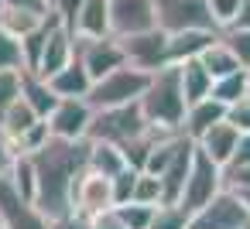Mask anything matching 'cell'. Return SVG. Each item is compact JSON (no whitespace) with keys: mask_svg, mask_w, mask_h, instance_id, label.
<instances>
[{"mask_svg":"<svg viewBox=\"0 0 250 229\" xmlns=\"http://www.w3.org/2000/svg\"><path fill=\"white\" fill-rule=\"evenodd\" d=\"M31 161H35V178H38L35 205L48 219L72 212V188H76V178L89 164V140L86 137L83 140L48 137L38 151H31Z\"/></svg>","mask_w":250,"mask_h":229,"instance_id":"6da1fadb","label":"cell"},{"mask_svg":"<svg viewBox=\"0 0 250 229\" xmlns=\"http://www.w3.org/2000/svg\"><path fill=\"white\" fill-rule=\"evenodd\" d=\"M141 110H144L147 123H154L161 130H182L188 103H185V93H182L178 62H168L151 76V86L141 96Z\"/></svg>","mask_w":250,"mask_h":229,"instance_id":"7a4b0ae2","label":"cell"},{"mask_svg":"<svg viewBox=\"0 0 250 229\" xmlns=\"http://www.w3.org/2000/svg\"><path fill=\"white\" fill-rule=\"evenodd\" d=\"M151 76H154V72H144V69H137V65H130V62H127V65L113 69L110 76L96 79V82L89 86L86 103H89L93 110H106V106L137 103V99L144 96V89L151 86Z\"/></svg>","mask_w":250,"mask_h":229,"instance_id":"3957f363","label":"cell"},{"mask_svg":"<svg viewBox=\"0 0 250 229\" xmlns=\"http://www.w3.org/2000/svg\"><path fill=\"white\" fill-rule=\"evenodd\" d=\"M147 116L137 103H124V106H106V110H93V123H89V140H113V144H130L134 137H141L147 130Z\"/></svg>","mask_w":250,"mask_h":229,"instance_id":"277c9868","label":"cell"},{"mask_svg":"<svg viewBox=\"0 0 250 229\" xmlns=\"http://www.w3.org/2000/svg\"><path fill=\"white\" fill-rule=\"evenodd\" d=\"M0 229H48V215L35 205V198L21 195L11 171H0Z\"/></svg>","mask_w":250,"mask_h":229,"instance_id":"5b68a950","label":"cell"},{"mask_svg":"<svg viewBox=\"0 0 250 229\" xmlns=\"http://www.w3.org/2000/svg\"><path fill=\"white\" fill-rule=\"evenodd\" d=\"M219 191H223V164H216V161L195 144L192 171H188V181H185V191H182L178 205L188 209V212H199V209H202L206 202H212Z\"/></svg>","mask_w":250,"mask_h":229,"instance_id":"8992f818","label":"cell"},{"mask_svg":"<svg viewBox=\"0 0 250 229\" xmlns=\"http://www.w3.org/2000/svg\"><path fill=\"white\" fill-rule=\"evenodd\" d=\"M154 14H158V28L168 31V35L188 31V28L219 31L206 0H154Z\"/></svg>","mask_w":250,"mask_h":229,"instance_id":"52a82bcc","label":"cell"},{"mask_svg":"<svg viewBox=\"0 0 250 229\" xmlns=\"http://www.w3.org/2000/svg\"><path fill=\"white\" fill-rule=\"evenodd\" d=\"M247 226H250V209L229 188H223L212 202H206L188 219V229H247Z\"/></svg>","mask_w":250,"mask_h":229,"instance_id":"ba28073f","label":"cell"},{"mask_svg":"<svg viewBox=\"0 0 250 229\" xmlns=\"http://www.w3.org/2000/svg\"><path fill=\"white\" fill-rule=\"evenodd\" d=\"M76 58L86 65L89 79H103L110 76L113 69L127 65V52H124V41L117 35H106V38H76Z\"/></svg>","mask_w":250,"mask_h":229,"instance_id":"9c48e42d","label":"cell"},{"mask_svg":"<svg viewBox=\"0 0 250 229\" xmlns=\"http://www.w3.org/2000/svg\"><path fill=\"white\" fill-rule=\"evenodd\" d=\"M106 209H117V198H113V178L93 171L86 164V171L76 178V188H72V212H83V215H100Z\"/></svg>","mask_w":250,"mask_h":229,"instance_id":"30bf717a","label":"cell"},{"mask_svg":"<svg viewBox=\"0 0 250 229\" xmlns=\"http://www.w3.org/2000/svg\"><path fill=\"white\" fill-rule=\"evenodd\" d=\"M72 58H76V35L52 14V18H48V28H45V45H42V55H38L35 72H38L42 79H48V76H55L59 69H65Z\"/></svg>","mask_w":250,"mask_h":229,"instance_id":"8fae6325","label":"cell"},{"mask_svg":"<svg viewBox=\"0 0 250 229\" xmlns=\"http://www.w3.org/2000/svg\"><path fill=\"white\" fill-rule=\"evenodd\" d=\"M158 28L154 0H110V35L130 38Z\"/></svg>","mask_w":250,"mask_h":229,"instance_id":"7c38bea8","label":"cell"},{"mask_svg":"<svg viewBox=\"0 0 250 229\" xmlns=\"http://www.w3.org/2000/svg\"><path fill=\"white\" fill-rule=\"evenodd\" d=\"M120 41H124L127 62L137 65V69H144V72H158L161 65H168V31L151 28V31H141V35L120 38Z\"/></svg>","mask_w":250,"mask_h":229,"instance_id":"4fadbf2b","label":"cell"},{"mask_svg":"<svg viewBox=\"0 0 250 229\" xmlns=\"http://www.w3.org/2000/svg\"><path fill=\"white\" fill-rule=\"evenodd\" d=\"M89 123H93V106L86 99H79V96L59 99V106L48 116L52 137H65V140H83L89 134Z\"/></svg>","mask_w":250,"mask_h":229,"instance_id":"5bb4252c","label":"cell"},{"mask_svg":"<svg viewBox=\"0 0 250 229\" xmlns=\"http://www.w3.org/2000/svg\"><path fill=\"white\" fill-rule=\"evenodd\" d=\"M226 120V103H219L216 96H206L199 103H188L185 110V123H182V134H188L192 140H199L212 123Z\"/></svg>","mask_w":250,"mask_h":229,"instance_id":"9a60e30c","label":"cell"},{"mask_svg":"<svg viewBox=\"0 0 250 229\" xmlns=\"http://www.w3.org/2000/svg\"><path fill=\"white\" fill-rule=\"evenodd\" d=\"M236 140H240V130H236L229 120H219V123H212L195 144H199L216 164H226V161L233 157V151H236Z\"/></svg>","mask_w":250,"mask_h":229,"instance_id":"2e32d148","label":"cell"},{"mask_svg":"<svg viewBox=\"0 0 250 229\" xmlns=\"http://www.w3.org/2000/svg\"><path fill=\"white\" fill-rule=\"evenodd\" d=\"M72 35L76 38H106L110 35V0H83Z\"/></svg>","mask_w":250,"mask_h":229,"instance_id":"e0dca14e","label":"cell"},{"mask_svg":"<svg viewBox=\"0 0 250 229\" xmlns=\"http://www.w3.org/2000/svg\"><path fill=\"white\" fill-rule=\"evenodd\" d=\"M219 31H202V28H188V31H175L168 35V62H185V58H199L206 52L209 41H216Z\"/></svg>","mask_w":250,"mask_h":229,"instance_id":"ac0fdd59","label":"cell"},{"mask_svg":"<svg viewBox=\"0 0 250 229\" xmlns=\"http://www.w3.org/2000/svg\"><path fill=\"white\" fill-rule=\"evenodd\" d=\"M48 86H52V93H55L59 99H65V96H79V99H86L93 79H89L86 65H83L79 58H72L65 69H59L55 76H48Z\"/></svg>","mask_w":250,"mask_h":229,"instance_id":"d6986e66","label":"cell"},{"mask_svg":"<svg viewBox=\"0 0 250 229\" xmlns=\"http://www.w3.org/2000/svg\"><path fill=\"white\" fill-rule=\"evenodd\" d=\"M21 96L35 106V113H38L42 120H48V116H52V110L59 106V96L52 93L48 79H42V76H38V72H31V69H24V72H21Z\"/></svg>","mask_w":250,"mask_h":229,"instance_id":"ffe728a7","label":"cell"},{"mask_svg":"<svg viewBox=\"0 0 250 229\" xmlns=\"http://www.w3.org/2000/svg\"><path fill=\"white\" fill-rule=\"evenodd\" d=\"M42 116L35 113V106L24 99V96H18L11 106H7V113L0 116V130H4V137H7V144H14L18 137H24L35 123H38Z\"/></svg>","mask_w":250,"mask_h":229,"instance_id":"44dd1931","label":"cell"},{"mask_svg":"<svg viewBox=\"0 0 250 229\" xmlns=\"http://www.w3.org/2000/svg\"><path fill=\"white\" fill-rule=\"evenodd\" d=\"M86 140H89V137H86ZM89 168L100 171V174H106V178H113L117 171L127 168V154H124V147L113 144V140H89Z\"/></svg>","mask_w":250,"mask_h":229,"instance_id":"7402d4cb","label":"cell"},{"mask_svg":"<svg viewBox=\"0 0 250 229\" xmlns=\"http://www.w3.org/2000/svg\"><path fill=\"white\" fill-rule=\"evenodd\" d=\"M178 69H182V93H185V103H199V99H206L209 89H212V76H209V69H206L199 58H185V62H178Z\"/></svg>","mask_w":250,"mask_h":229,"instance_id":"603a6c76","label":"cell"},{"mask_svg":"<svg viewBox=\"0 0 250 229\" xmlns=\"http://www.w3.org/2000/svg\"><path fill=\"white\" fill-rule=\"evenodd\" d=\"M199 62L209 69V76H212V79H223V76H233V72H240V69H243V65H240V58L229 52V45H226L223 38L209 41V45H206V52L199 55Z\"/></svg>","mask_w":250,"mask_h":229,"instance_id":"cb8c5ba5","label":"cell"},{"mask_svg":"<svg viewBox=\"0 0 250 229\" xmlns=\"http://www.w3.org/2000/svg\"><path fill=\"white\" fill-rule=\"evenodd\" d=\"M250 93V69H240V72H233V76H223V79H212V89H209V96H216L219 103H236L240 96H247Z\"/></svg>","mask_w":250,"mask_h":229,"instance_id":"d4e9b609","label":"cell"},{"mask_svg":"<svg viewBox=\"0 0 250 229\" xmlns=\"http://www.w3.org/2000/svg\"><path fill=\"white\" fill-rule=\"evenodd\" d=\"M48 18L42 14H31V11H18V7H4V14H0V28L11 31L14 38H28L31 31H38Z\"/></svg>","mask_w":250,"mask_h":229,"instance_id":"484cf974","label":"cell"},{"mask_svg":"<svg viewBox=\"0 0 250 229\" xmlns=\"http://www.w3.org/2000/svg\"><path fill=\"white\" fill-rule=\"evenodd\" d=\"M188 219H192V212L182 209L178 202H161V205L154 209L147 229H188Z\"/></svg>","mask_w":250,"mask_h":229,"instance_id":"4316f807","label":"cell"},{"mask_svg":"<svg viewBox=\"0 0 250 229\" xmlns=\"http://www.w3.org/2000/svg\"><path fill=\"white\" fill-rule=\"evenodd\" d=\"M134 202H144V205H161V202H165V185H161V174L141 171V174H137V185H134Z\"/></svg>","mask_w":250,"mask_h":229,"instance_id":"83f0119b","label":"cell"},{"mask_svg":"<svg viewBox=\"0 0 250 229\" xmlns=\"http://www.w3.org/2000/svg\"><path fill=\"white\" fill-rule=\"evenodd\" d=\"M154 209H158V205H144V202H134V198H130V202L117 205V215L127 222V229H147Z\"/></svg>","mask_w":250,"mask_h":229,"instance_id":"f1b7e54d","label":"cell"},{"mask_svg":"<svg viewBox=\"0 0 250 229\" xmlns=\"http://www.w3.org/2000/svg\"><path fill=\"white\" fill-rule=\"evenodd\" d=\"M0 69H24V48L21 38L0 28Z\"/></svg>","mask_w":250,"mask_h":229,"instance_id":"f546056e","label":"cell"},{"mask_svg":"<svg viewBox=\"0 0 250 229\" xmlns=\"http://www.w3.org/2000/svg\"><path fill=\"white\" fill-rule=\"evenodd\" d=\"M219 38L229 45V52L240 58V65L250 69V28H226V31H219Z\"/></svg>","mask_w":250,"mask_h":229,"instance_id":"4dcf8cb0","label":"cell"},{"mask_svg":"<svg viewBox=\"0 0 250 229\" xmlns=\"http://www.w3.org/2000/svg\"><path fill=\"white\" fill-rule=\"evenodd\" d=\"M21 72L24 69H0V116L21 96Z\"/></svg>","mask_w":250,"mask_h":229,"instance_id":"1f68e13d","label":"cell"},{"mask_svg":"<svg viewBox=\"0 0 250 229\" xmlns=\"http://www.w3.org/2000/svg\"><path fill=\"white\" fill-rule=\"evenodd\" d=\"M137 174H141V168H124V171H117L113 174V198H117V205H124V202H130L134 198V185H137Z\"/></svg>","mask_w":250,"mask_h":229,"instance_id":"d6a6232c","label":"cell"},{"mask_svg":"<svg viewBox=\"0 0 250 229\" xmlns=\"http://www.w3.org/2000/svg\"><path fill=\"white\" fill-rule=\"evenodd\" d=\"M226 120H229L240 134H247V130H250V93H247V96H240L236 103H229V106H226Z\"/></svg>","mask_w":250,"mask_h":229,"instance_id":"836d02e7","label":"cell"},{"mask_svg":"<svg viewBox=\"0 0 250 229\" xmlns=\"http://www.w3.org/2000/svg\"><path fill=\"white\" fill-rule=\"evenodd\" d=\"M250 185V164H226L223 168V188L236 191V188H247Z\"/></svg>","mask_w":250,"mask_h":229,"instance_id":"e575fe53","label":"cell"},{"mask_svg":"<svg viewBox=\"0 0 250 229\" xmlns=\"http://www.w3.org/2000/svg\"><path fill=\"white\" fill-rule=\"evenodd\" d=\"M209 4V11H212V18H216V24H219V31L236 18V11H240V0H206Z\"/></svg>","mask_w":250,"mask_h":229,"instance_id":"d590c367","label":"cell"},{"mask_svg":"<svg viewBox=\"0 0 250 229\" xmlns=\"http://www.w3.org/2000/svg\"><path fill=\"white\" fill-rule=\"evenodd\" d=\"M79 7H83V0H52V14L72 31L76 28V18H79Z\"/></svg>","mask_w":250,"mask_h":229,"instance_id":"8d00e7d4","label":"cell"},{"mask_svg":"<svg viewBox=\"0 0 250 229\" xmlns=\"http://www.w3.org/2000/svg\"><path fill=\"white\" fill-rule=\"evenodd\" d=\"M48 229H96V226H93V219L83 215V212H65V215H59V219H48Z\"/></svg>","mask_w":250,"mask_h":229,"instance_id":"74e56055","label":"cell"},{"mask_svg":"<svg viewBox=\"0 0 250 229\" xmlns=\"http://www.w3.org/2000/svg\"><path fill=\"white\" fill-rule=\"evenodd\" d=\"M4 7H18V11H31V14L52 18V0H4Z\"/></svg>","mask_w":250,"mask_h":229,"instance_id":"f35d334b","label":"cell"},{"mask_svg":"<svg viewBox=\"0 0 250 229\" xmlns=\"http://www.w3.org/2000/svg\"><path fill=\"white\" fill-rule=\"evenodd\" d=\"M93 226H96V229H127V222L117 215V209H106V212L93 215Z\"/></svg>","mask_w":250,"mask_h":229,"instance_id":"ab89813d","label":"cell"},{"mask_svg":"<svg viewBox=\"0 0 250 229\" xmlns=\"http://www.w3.org/2000/svg\"><path fill=\"white\" fill-rule=\"evenodd\" d=\"M226 164H250V130H247V134H240L236 151H233V157H229ZM226 164H223V168H226Z\"/></svg>","mask_w":250,"mask_h":229,"instance_id":"60d3db41","label":"cell"},{"mask_svg":"<svg viewBox=\"0 0 250 229\" xmlns=\"http://www.w3.org/2000/svg\"><path fill=\"white\" fill-rule=\"evenodd\" d=\"M226 28H250V0H240V11H236V18H233ZM226 28H223V31H226Z\"/></svg>","mask_w":250,"mask_h":229,"instance_id":"b9f144b4","label":"cell"},{"mask_svg":"<svg viewBox=\"0 0 250 229\" xmlns=\"http://www.w3.org/2000/svg\"><path fill=\"white\" fill-rule=\"evenodd\" d=\"M11 144H7V137H4V130H0V171H4L7 164H11Z\"/></svg>","mask_w":250,"mask_h":229,"instance_id":"7bdbcfd3","label":"cell"},{"mask_svg":"<svg viewBox=\"0 0 250 229\" xmlns=\"http://www.w3.org/2000/svg\"><path fill=\"white\" fill-rule=\"evenodd\" d=\"M236 198H240V202L250 209V185H247V188H236Z\"/></svg>","mask_w":250,"mask_h":229,"instance_id":"ee69618b","label":"cell"},{"mask_svg":"<svg viewBox=\"0 0 250 229\" xmlns=\"http://www.w3.org/2000/svg\"><path fill=\"white\" fill-rule=\"evenodd\" d=\"M0 14H4V0H0Z\"/></svg>","mask_w":250,"mask_h":229,"instance_id":"f6af8a7d","label":"cell"},{"mask_svg":"<svg viewBox=\"0 0 250 229\" xmlns=\"http://www.w3.org/2000/svg\"><path fill=\"white\" fill-rule=\"evenodd\" d=\"M247 229H250V226H247Z\"/></svg>","mask_w":250,"mask_h":229,"instance_id":"bcb514c9","label":"cell"}]
</instances>
